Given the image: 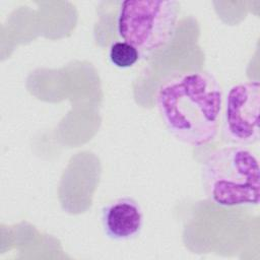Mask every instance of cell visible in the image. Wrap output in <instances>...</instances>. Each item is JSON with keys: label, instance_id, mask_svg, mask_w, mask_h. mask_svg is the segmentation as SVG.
Listing matches in <instances>:
<instances>
[{"label": "cell", "instance_id": "6", "mask_svg": "<svg viewBox=\"0 0 260 260\" xmlns=\"http://www.w3.org/2000/svg\"><path fill=\"white\" fill-rule=\"evenodd\" d=\"M109 58L113 65L125 69L132 67L139 60L140 54L131 44L124 41H117L110 47Z\"/></svg>", "mask_w": 260, "mask_h": 260}, {"label": "cell", "instance_id": "1", "mask_svg": "<svg viewBox=\"0 0 260 260\" xmlns=\"http://www.w3.org/2000/svg\"><path fill=\"white\" fill-rule=\"evenodd\" d=\"M155 103L159 115L178 140L201 146L212 141L222 112V90L207 71H190L161 82Z\"/></svg>", "mask_w": 260, "mask_h": 260}, {"label": "cell", "instance_id": "3", "mask_svg": "<svg viewBox=\"0 0 260 260\" xmlns=\"http://www.w3.org/2000/svg\"><path fill=\"white\" fill-rule=\"evenodd\" d=\"M180 3L175 0H126L120 3L117 32L140 57L166 48L177 27Z\"/></svg>", "mask_w": 260, "mask_h": 260}, {"label": "cell", "instance_id": "5", "mask_svg": "<svg viewBox=\"0 0 260 260\" xmlns=\"http://www.w3.org/2000/svg\"><path fill=\"white\" fill-rule=\"evenodd\" d=\"M102 224L106 236L115 241L135 237L143 224L139 204L130 197L118 198L102 208Z\"/></svg>", "mask_w": 260, "mask_h": 260}, {"label": "cell", "instance_id": "4", "mask_svg": "<svg viewBox=\"0 0 260 260\" xmlns=\"http://www.w3.org/2000/svg\"><path fill=\"white\" fill-rule=\"evenodd\" d=\"M222 137L238 146L259 140L260 83L257 80L233 85L224 99Z\"/></svg>", "mask_w": 260, "mask_h": 260}, {"label": "cell", "instance_id": "2", "mask_svg": "<svg viewBox=\"0 0 260 260\" xmlns=\"http://www.w3.org/2000/svg\"><path fill=\"white\" fill-rule=\"evenodd\" d=\"M205 195L221 207H253L260 199L257 156L244 146H226L210 152L201 168Z\"/></svg>", "mask_w": 260, "mask_h": 260}]
</instances>
